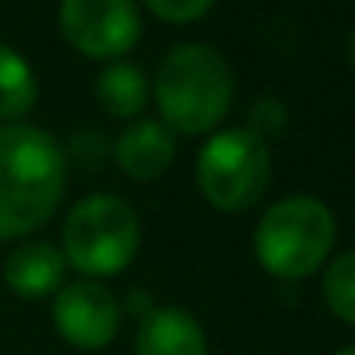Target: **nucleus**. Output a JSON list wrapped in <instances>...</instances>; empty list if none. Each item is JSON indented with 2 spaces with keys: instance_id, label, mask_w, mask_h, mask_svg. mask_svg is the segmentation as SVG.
Wrapping results in <instances>:
<instances>
[{
  "instance_id": "1",
  "label": "nucleus",
  "mask_w": 355,
  "mask_h": 355,
  "mask_svg": "<svg viewBox=\"0 0 355 355\" xmlns=\"http://www.w3.org/2000/svg\"><path fill=\"white\" fill-rule=\"evenodd\" d=\"M66 190V155L31 124H0V241L35 232Z\"/></svg>"
},
{
  "instance_id": "2",
  "label": "nucleus",
  "mask_w": 355,
  "mask_h": 355,
  "mask_svg": "<svg viewBox=\"0 0 355 355\" xmlns=\"http://www.w3.org/2000/svg\"><path fill=\"white\" fill-rule=\"evenodd\" d=\"M235 76L225 55L211 45H176L155 73V104L173 131L204 135L228 118Z\"/></svg>"
},
{
  "instance_id": "3",
  "label": "nucleus",
  "mask_w": 355,
  "mask_h": 355,
  "mask_svg": "<svg viewBox=\"0 0 355 355\" xmlns=\"http://www.w3.org/2000/svg\"><path fill=\"white\" fill-rule=\"evenodd\" d=\"M335 245V218L318 197H286L266 211L255 232L262 269L279 279H304L321 269Z\"/></svg>"
},
{
  "instance_id": "4",
  "label": "nucleus",
  "mask_w": 355,
  "mask_h": 355,
  "mask_svg": "<svg viewBox=\"0 0 355 355\" xmlns=\"http://www.w3.org/2000/svg\"><path fill=\"white\" fill-rule=\"evenodd\" d=\"M138 252V218L114 193L80 200L62 228V259L87 276H114Z\"/></svg>"
},
{
  "instance_id": "5",
  "label": "nucleus",
  "mask_w": 355,
  "mask_h": 355,
  "mask_svg": "<svg viewBox=\"0 0 355 355\" xmlns=\"http://www.w3.org/2000/svg\"><path fill=\"white\" fill-rule=\"evenodd\" d=\"M200 193L218 211H248L269 187V148L252 128L214 135L197 159Z\"/></svg>"
},
{
  "instance_id": "6",
  "label": "nucleus",
  "mask_w": 355,
  "mask_h": 355,
  "mask_svg": "<svg viewBox=\"0 0 355 355\" xmlns=\"http://www.w3.org/2000/svg\"><path fill=\"white\" fill-rule=\"evenodd\" d=\"M59 24L66 42L90 59H121L141 31L131 0H62Z\"/></svg>"
},
{
  "instance_id": "7",
  "label": "nucleus",
  "mask_w": 355,
  "mask_h": 355,
  "mask_svg": "<svg viewBox=\"0 0 355 355\" xmlns=\"http://www.w3.org/2000/svg\"><path fill=\"white\" fill-rule=\"evenodd\" d=\"M52 321L69 345L94 352L118 338L121 304L107 286H101L94 279H80V283H69L59 290Z\"/></svg>"
},
{
  "instance_id": "8",
  "label": "nucleus",
  "mask_w": 355,
  "mask_h": 355,
  "mask_svg": "<svg viewBox=\"0 0 355 355\" xmlns=\"http://www.w3.org/2000/svg\"><path fill=\"white\" fill-rule=\"evenodd\" d=\"M135 355H207V338L190 311L166 304L145 314Z\"/></svg>"
},
{
  "instance_id": "9",
  "label": "nucleus",
  "mask_w": 355,
  "mask_h": 355,
  "mask_svg": "<svg viewBox=\"0 0 355 355\" xmlns=\"http://www.w3.org/2000/svg\"><path fill=\"white\" fill-rule=\"evenodd\" d=\"M176 141L173 131L159 121H131L114 141L118 166L135 180H155L173 166Z\"/></svg>"
},
{
  "instance_id": "10",
  "label": "nucleus",
  "mask_w": 355,
  "mask_h": 355,
  "mask_svg": "<svg viewBox=\"0 0 355 355\" xmlns=\"http://www.w3.org/2000/svg\"><path fill=\"white\" fill-rule=\"evenodd\" d=\"M62 276H66V259L49 241H28V245L14 248L3 262L7 286L24 300H38V297L55 293L62 286Z\"/></svg>"
},
{
  "instance_id": "11",
  "label": "nucleus",
  "mask_w": 355,
  "mask_h": 355,
  "mask_svg": "<svg viewBox=\"0 0 355 355\" xmlns=\"http://www.w3.org/2000/svg\"><path fill=\"white\" fill-rule=\"evenodd\" d=\"M148 80L135 62H111L97 76V101L111 118H138L148 104Z\"/></svg>"
},
{
  "instance_id": "12",
  "label": "nucleus",
  "mask_w": 355,
  "mask_h": 355,
  "mask_svg": "<svg viewBox=\"0 0 355 355\" xmlns=\"http://www.w3.org/2000/svg\"><path fill=\"white\" fill-rule=\"evenodd\" d=\"M38 101V80L21 52L0 42V118L10 121L24 118Z\"/></svg>"
},
{
  "instance_id": "13",
  "label": "nucleus",
  "mask_w": 355,
  "mask_h": 355,
  "mask_svg": "<svg viewBox=\"0 0 355 355\" xmlns=\"http://www.w3.org/2000/svg\"><path fill=\"white\" fill-rule=\"evenodd\" d=\"M324 300L338 321L355 324V248L338 255L324 272Z\"/></svg>"
},
{
  "instance_id": "14",
  "label": "nucleus",
  "mask_w": 355,
  "mask_h": 355,
  "mask_svg": "<svg viewBox=\"0 0 355 355\" xmlns=\"http://www.w3.org/2000/svg\"><path fill=\"white\" fill-rule=\"evenodd\" d=\"M145 7H148L155 17H162V21L187 24V21L204 17V14L214 7V0H145Z\"/></svg>"
},
{
  "instance_id": "15",
  "label": "nucleus",
  "mask_w": 355,
  "mask_h": 355,
  "mask_svg": "<svg viewBox=\"0 0 355 355\" xmlns=\"http://www.w3.org/2000/svg\"><path fill=\"white\" fill-rule=\"evenodd\" d=\"M349 62H352V66H355V31H352V35H349Z\"/></svg>"
},
{
  "instance_id": "16",
  "label": "nucleus",
  "mask_w": 355,
  "mask_h": 355,
  "mask_svg": "<svg viewBox=\"0 0 355 355\" xmlns=\"http://www.w3.org/2000/svg\"><path fill=\"white\" fill-rule=\"evenodd\" d=\"M338 355H355V349H345V352H338Z\"/></svg>"
}]
</instances>
